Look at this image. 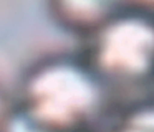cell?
<instances>
[{
  "instance_id": "obj_4",
  "label": "cell",
  "mask_w": 154,
  "mask_h": 132,
  "mask_svg": "<svg viewBox=\"0 0 154 132\" xmlns=\"http://www.w3.org/2000/svg\"><path fill=\"white\" fill-rule=\"evenodd\" d=\"M113 132H154V98H141L128 106Z\"/></svg>"
},
{
  "instance_id": "obj_3",
  "label": "cell",
  "mask_w": 154,
  "mask_h": 132,
  "mask_svg": "<svg viewBox=\"0 0 154 132\" xmlns=\"http://www.w3.org/2000/svg\"><path fill=\"white\" fill-rule=\"evenodd\" d=\"M53 18L63 28L90 36L124 10L123 0H48Z\"/></svg>"
},
{
  "instance_id": "obj_6",
  "label": "cell",
  "mask_w": 154,
  "mask_h": 132,
  "mask_svg": "<svg viewBox=\"0 0 154 132\" xmlns=\"http://www.w3.org/2000/svg\"><path fill=\"white\" fill-rule=\"evenodd\" d=\"M124 8L154 16V0H123Z\"/></svg>"
},
{
  "instance_id": "obj_2",
  "label": "cell",
  "mask_w": 154,
  "mask_h": 132,
  "mask_svg": "<svg viewBox=\"0 0 154 132\" xmlns=\"http://www.w3.org/2000/svg\"><path fill=\"white\" fill-rule=\"evenodd\" d=\"M86 40L83 56L111 94L154 86V16L124 8Z\"/></svg>"
},
{
  "instance_id": "obj_7",
  "label": "cell",
  "mask_w": 154,
  "mask_h": 132,
  "mask_svg": "<svg viewBox=\"0 0 154 132\" xmlns=\"http://www.w3.org/2000/svg\"><path fill=\"white\" fill-rule=\"evenodd\" d=\"M12 109H14V104H12L10 98L7 96V92L0 88V132L4 129L5 122H7L8 116H10Z\"/></svg>"
},
{
  "instance_id": "obj_5",
  "label": "cell",
  "mask_w": 154,
  "mask_h": 132,
  "mask_svg": "<svg viewBox=\"0 0 154 132\" xmlns=\"http://www.w3.org/2000/svg\"><path fill=\"white\" fill-rule=\"evenodd\" d=\"M2 132H60V130H57L51 125L45 124L35 116H32L20 104H15Z\"/></svg>"
},
{
  "instance_id": "obj_1",
  "label": "cell",
  "mask_w": 154,
  "mask_h": 132,
  "mask_svg": "<svg viewBox=\"0 0 154 132\" xmlns=\"http://www.w3.org/2000/svg\"><path fill=\"white\" fill-rule=\"evenodd\" d=\"M111 99L85 56L53 55L28 69L18 104L60 132H93Z\"/></svg>"
}]
</instances>
